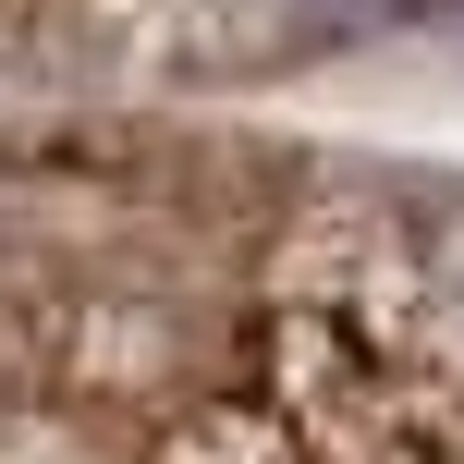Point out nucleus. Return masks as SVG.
<instances>
[{
	"instance_id": "nucleus-1",
	"label": "nucleus",
	"mask_w": 464,
	"mask_h": 464,
	"mask_svg": "<svg viewBox=\"0 0 464 464\" xmlns=\"http://www.w3.org/2000/svg\"><path fill=\"white\" fill-rule=\"evenodd\" d=\"M269 13H367V0H269Z\"/></svg>"
}]
</instances>
